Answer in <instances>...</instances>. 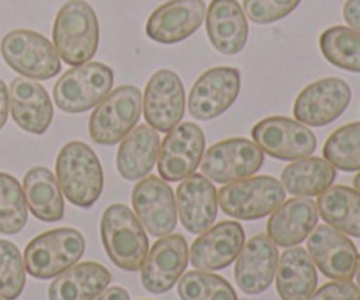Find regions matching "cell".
<instances>
[{
	"label": "cell",
	"instance_id": "cell-25",
	"mask_svg": "<svg viewBox=\"0 0 360 300\" xmlns=\"http://www.w3.org/2000/svg\"><path fill=\"white\" fill-rule=\"evenodd\" d=\"M116 153V167L127 181H141L153 171L160 151V137L150 125H136L122 141Z\"/></svg>",
	"mask_w": 360,
	"mask_h": 300
},
{
	"label": "cell",
	"instance_id": "cell-12",
	"mask_svg": "<svg viewBox=\"0 0 360 300\" xmlns=\"http://www.w3.org/2000/svg\"><path fill=\"white\" fill-rule=\"evenodd\" d=\"M352 88L340 77H323L308 84L294 102V116L306 126H326L348 109Z\"/></svg>",
	"mask_w": 360,
	"mask_h": 300
},
{
	"label": "cell",
	"instance_id": "cell-15",
	"mask_svg": "<svg viewBox=\"0 0 360 300\" xmlns=\"http://www.w3.org/2000/svg\"><path fill=\"white\" fill-rule=\"evenodd\" d=\"M143 112L146 123L157 132H169L185 115V88L174 70L160 69L144 88Z\"/></svg>",
	"mask_w": 360,
	"mask_h": 300
},
{
	"label": "cell",
	"instance_id": "cell-17",
	"mask_svg": "<svg viewBox=\"0 0 360 300\" xmlns=\"http://www.w3.org/2000/svg\"><path fill=\"white\" fill-rule=\"evenodd\" d=\"M308 255L323 276L350 281L357 270L359 253L354 242L330 225H320L308 235Z\"/></svg>",
	"mask_w": 360,
	"mask_h": 300
},
{
	"label": "cell",
	"instance_id": "cell-16",
	"mask_svg": "<svg viewBox=\"0 0 360 300\" xmlns=\"http://www.w3.org/2000/svg\"><path fill=\"white\" fill-rule=\"evenodd\" d=\"M188 263V244L179 234L158 239L141 267V283L150 294L160 295L171 290L185 273Z\"/></svg>",
	"mask_w": 360,
	"mask_h": 300
},
{
	"label": "cell",
	"instance_id": "cell-35",
	"mask_svg": "<svg viewBox=\"0 0 360 300\" xmlns=\"http://www.w3.org/2000/svg\"><path fill=\"white\" fill-rule=\"evenodd\" d=\"M23 256L9 241H0V299L16 300L25 288Z\"/></svg>",
	"mask_w": 360,
	"mask_h": 300
},
{
	"label": "cell",
	"instance_id": "cell-26",
	"mask_svg": "<svg viewBox=\"0 0 360 300\" xmlns=\"http://www.w3.org/2000/svg\"><path fill=\"white\" fill-rule=\"evenodd\" d=\"M274 278L281 300H308L319 285L316 266L302 248H290L280 256Z\"/></svg>",
	"mask_w": 360,
	"mask_h": 300
},
{
	"label": "cell",
	"instance_id": "cell-6",
	"mask_svg": "<svg viewBox=\"0 0 360 300\" xmlns=\"http://www.w3.org/2000/svg\"><path fill=\"white\" fill-rule=\"evenodd\" d=\"M285 188L276 178L255 176L227 183L218 192V206L236 220H260L283 204Z\"/></svg>",
	"mask_w": 360,
	"mask_h": 300
},
{
	"label": "cell",
	"instance_id": "cell-21",
	"mask_svg": "<svg viewBox=\"0 0 360 300\" xmlns=\"http://www.w3.org/2000/svg\"><path fill=\"white\" fill-rule=\"evenodd\" d=\"M176 211L190 234H202L218 214V192L204 174H190L176 190Z\"/></svg>",
	"mask_w": 360,
	"mask_h": 300
},
{
	"label": "cell",
	"instance_id": "cell-1",
	"mask_svg": "<svg viewBox=\"0 0 360 300\" xmlns=\"http://www.w3.org/2000/svg\"><path fill=\"white\" fill-rule=\"evenodd\" d=\"M53 46L67 65L90 62L98 49V18L86 0H67L53 23Z\"/></svg>",
	"mask_w": 360,
	"mask_h": 300
},
{
	"label": "cell",
	"instance_id": "cell-39",
	"mask_svg": "<svg viewBox=\"0 0 360 300\" xmlns=\"http://www.w3.org/2000/svg\"><path fill=\"white\" fill-rule=\"evenodd\" d=\"M9 116V88L0 79V130L4 129Z\"/></svg>",
	"mask_w": 360,
	"mask_h": 300
},
{
	"label": "cell",
	"instance_id": "cell-22",
	"mask_svg": "<svg viewBox=\"0 0 360 300\" xmlns=\"http://www.w3.org/2000/svg\"><path fill=\"white\" fill-rule=\"evenodd\" d=\"M9 109L21 130L42 136L53 123V102L46 88L37 81L18 77L9 86Z\"/></svg>",
	"mask_w": 360,
	"mask_h": 300
},
{
	"label": "cell",
	"instance_id": "cell-37",
	"mask_svg": "<svg viewBox=\"0 0 360 300\" xmlns=\"http://www.w3.org/2000/svg\"><path fill=\"white\" fill-rule=\"evenodd\" d=\"M308 300H360V288L352 281H333L315 290Z\"/></svg>",
	"mask_w": 360,
	"mask_h": 300
},
{
	"label": "cell",
	"instance_id": "cell-20",
	"mask_svg": "<svg viewBox=\"0 0 360 300\" xmlns=\"http://www.w3.org/2000/svg\"><path fill=\"white\" fill-rule=\"evenodd\" d=\"M245 244V230L238 221L211 225L192 244L188 260L197 270H221L238 259Z\"/></svg>",
	"mask_w": 360,
	"mask_h": 300
},
{
	"label": "cell",
	"instance_id": "cell-31",
	"mask_svg": "<svg viewBox=\"0 0 360 300\" xmlns=\"http://www.w3.org/2000/svg\"><path fill=\"white\" fill-rule=\"evenodd\" d=\"M323 58L338 69L360 74V34L350 27H330L320 35Z\"/></svg>",
	"mask_w": 360,
	"mask_h": 300
},
{
	"label": "cell",
	"instance_id": "cell-33",
	"mask_svg": "<svg viewBox=\"0 0 360 300\" xmlns=\"http://www.w3.org/2000/svg\"><path fill=\"white\" fill-rule=\"evenodd\" d=\"M28 220L23 186L14 176L0 172V234H20Z\"/></svg>",
	"mask_w": 360,
	"mask_h": 300
},
{
	"label": "cell",
	"instance_id": "cell-9",
	"mask_svg": "<svg viewBox=\"0 0 360 300\" xmlns=\"http://www.w3.org/2000/svg\"><path fill=\"white\" fill-rule=\"evenodd\" d=\"M264 165V151L245 137L220 141L204 151L200 171L214 183H234L252 178Z\"/></svg>",
	"mask_w": 360,
	"mask_h": 300
},
{
	"label": "cell",
	"instance_id": "cell-32",
	"mask_svg": "<svg viewBox=\"0 0 360 300\" xmlns=\"http://www.w3.org/2000/svg\"><path fill=\"white\" fill-rule=\"evenodd\" d=\"M323 158L345 172L360 171V122L334 130L323 146Z\"/></svg>",
	"mask_w": 360,
	"mask_h": 300
},
{
	"label": "cell",
	"instance_id": "cell-14",
	"mask_svg": "<svg viewBox=\"0 0 360 300\" xmlns=\"http://www.w3.org/2000/svg\"><path fill=\"white\" fill-rule=\"evenodd\" d=\"M134 214L144 230L153 237L172 234L178 223V211L172 188L157 176H146L132 190Z\"/></svg>",
	"mask_w": 360,
	"mask_h": 300
},
{
	"label": "cell",
	"instance_id": "cell-24",
	"mask_svg": "<svg viewBox=\"0 0 360 300\" xmlns=\"http://www.w3.org/2000/svg\"><path fill=\"white\" fill-rule=\"evenodd\" d=\"M319 207L308 197L283 200L267 221V237L280 248H294L308 239L319 223Z\"/></svg>",
	"mask_w": 360,
	"mask_h": 300
},
{
	"label": "cell",
	"instance_id": "cell-30",
	"mask_svg": "<svg viewBox=\"0 0 360 300\" xmlns=\"http://www.w3.org/2000/svg\"><path fill=\"white\" fill-rule=\"evenodd\" d=\"M336 169L326 158L308 157L292 162L281 172V185L295 197H316L333 186Z\"/></svg>",
	"mask_w": 360,
	"mask_h": 300
},
{
	"label": "cell",
	"instance_id": "cell-5",
	"mask_svg": "<svg viewBox=\"0 0 360 300\" xmlns=\"http://www.w3.org/2000/svg\"><path fill=\"white\" fill-rule=\"evenodd\" d=\"M115 72L101 62H86L67 70L55 84L53 100L69 115H81L101 104L112 90Z\"/></svg>",
	"mask_w": 360,
	"mask_h": 300
},
{
	"label": "cell",
	"instance_id": "cell-19",
	"mask_svg": "<svg viewBox=\"0 0 360 300\" xmlns=\"http://www.w3.org/2000/svg\"><path fill=\"white\" fill-rule=\"evenodd\" d=\"M278 267V246L267 235L259 234L245 242L234 267L239 290L260 295L273 285Z\"/></svg>",
	"mask_w": 360,
	"mask_h": 300
},
{
	"label": "cell",
	"instance_id": "cell-7",
	"mask_svg": "<svg viewBox=\"0 0 360 300\" xmlns=\"http://www.w3.org/2000/svg\"><path fill=\"white\" fill-rule=\"evenodd\" d=\"M143 111V95L132 84H122L98 105L88 122L90 137L95 144L112 146L118 144L137 125Z\"/></svg>",
	"mask_w": 360,
	"mask_h": 300
},
{
	"label": "cell",
	"instance_id": "cell-41",
	"mask_svg": "<svg viewBox=\"0 0 360 300\" xmlns=\"http://www.w3.org/2000/svg\"><path fill=\"white\" fill-rule=\"evenodd\" d=\"M354 186H355V190H357V192L360 193V172L357 176H355V179H354Z\"/></svg>",
	"mask_w": 360,
	"mask_h": 300
},
{
	"label": "cell",
	"instance_id": "cell-2",
	"mask_svg": "<svg viewBox=\"0 0 360 300\" xmlns=\"http://www.w3.org/2000/svg\"><path fill=\"white\" fill-rule=\"evenodd\" d=\"M56 181L63 197L77 207H91L104 188L102 165L95 151L81 141L67 143L56 157Z\"/></svg>",
	"mask_w": 360,
	"mask_h": 300
},
{
	"label": "cell",
	"instance_id": "cell-4",
	"mask_svg": "<svg viewBox=\"0 0 360 300\" xmlns=\"http://www.w3.org/2000/svg\"><path fill=\"white\" fill-rule=\"evenodd\" d=\"M83 234L76 228H55L44 232L25 248V270L35 280H53L76 266L84 255Z\"/></svg>",
	"mask_w": 360,
	"mask_h": 300
},
{
	"label": "cell",
	"instance_id": "cell-36",
	"mask_svg": "<svg viewBox=\"0 0 360 300\" xmlns=\"http://www.w3.org/2000/svg\"><path fill=\"white\" fill-rule=\"evenodd\" d=\"M302 0H243V11L252 23L269 25L294 13Z\"/></svg>",
	"mask_w": 360,
	"mask_h": 300
},
{
	"label": "cell",
	"instance_id": "cell-8",
	"mask_svg": "<svg viewBox=\"0 0 360 300\" xmlns=\"http://www.w3.org/2000/svg\"><path fill=\"white\" fill-rule=\"evenodd\" d=\"M0 53L14 72L35 81L51 79L62 70L60 56L49 39L27 28L4 35Z\"/></svg>",
	"mask_w": 360,
	"mask_h": 300
},
{
	"label": "cell",
	"instance_id": "cell-29",
	"mask_svg": "<svg viewBox=\"0 0 360 300\" xmlns=\"http://www.w3.org/2000/svg\"><path fill=\"white\" fill-rule=\"evenodd\" d=\"M319 214L327 225L352 237H360V193L350 186H329L319 195Z\"/></svg>",
	"mask_w": 360,
	"mask_h": 300
},
{
	"label": "cell",
	"instance_id": "cell-3",
	"mask_svg": "<svg viewBox=\"0 0 360 300\" xmlns=\"http://www.w3.org/2000/svg\"><path fill=\"white\" fill-rule=\"evenodd\" d=\"M101 237L105 253L118 269L136 273L150 252L148 235L136 214L123 204H112L101 220Z\"/></svg>",
	"mask_w": 360,
	"mask_h": 300
},
{
	"label": "cell",
	"instance_id": "cell-40",
	"mask_svg": "<svg viewBox=\"0 0 360 300\" xmlns=\"http://www.w3.org/2000/svg\"><path fill=\"white\" fill-rule=\"evenodd\" d=\"M95 300H130V295L122 287H108Z\"/></svg>",
	"mask_w": 360,
	"mask_h": 300
},
{
	"label": "cell",
	"instance_id": "cell-13",
	"mask_svg": "<svg viewBox=\"0 0 360 300\" xmlns=\"http://www.w3.org/2000/svg\"><path fill=\"white\" fill-rule=\"evenodd\" d=\"M241 74L234 67H214L200 74L188 97V111L199 122L224 115L239 97Z\"/></svg>",
	"mask_w": 360,
	"mask_h": 300
},
{
	"label": "cell",
	"instance_id": "cell-11",
	"mask_svg": "<svg viewBox=\"0 0 360 300\" xmlns=\"http://www.w3.org/2000/svg\"><path fill=\"white\" fill-rule=\"evenodd\" d=\"M206 151V137L195 123H179L169 130L158 151V174L164 181L176 183L197 171Z\"/></svg>",
	"mask_w": 360,
	"mask_h": 300
},
{
	"label": "cell",
	"instance_id": "cell-38",
	"mask_svg": "<svg viewBox=\"0 0 360 300\" xmlns=\"http://www.w3.org/2000/svg\"><path fill=\"white\" fill-rule=\"evenodd\" d=\"M343 18L348 27L360 34V0H347L345 2Z\"/></svg>",
	"mask_w": 360,
	"mask_h": 300
},
{
	"label": "cell",
	"instance_id": "cell-10",
	"mask_svg": "<svg viewBox=\"0 0 360 300\" xmlns=\"http://www.w3.org/2000/svg\"><path fill=\"white\" fill-rule=\"evenodd\" d=\"M253 143L276 160L295 162L308 158L316 150V137L301 122L285 116H269L252 130Z\"/></svg>",
	"mask_w": 360,
	"mask_h": 300
},
{
	"label": "cell",
	"instance_id": "cell-34",
	"mask_svg": "<svg viewBox=\"0 0 360 300\" xmlns=\"http://www.w3.org/2000/svg\"><path fill=\"white\" fill-rule=\"evenodd\" d=\"M178 295L181 300H238L227 280L207 270L186 273L179 280Z\"/></svg>",
	"mask_w": 360,
	"mask_h": 300
},
{
	"label": "cell",
	"instance_id": "cell-18",
	"mask_svg": "<svg viewBox=\"0 0 360 300\" xmlns=\"http://www.w3.org/2000/svg\"><path fill=\"white\" fill-rule=\"evenodd\" d=\"M204 18V0H169L150 14L146 35L158 44H178L199 30Z\"/></svg>",
	"mask_w": 360,
	"mask_h": 300
},
{
	"label": "cell",
	"instance_id": "cell-27",
	"mask_svg": "<svg viewBox=\"0 0 360 300\" xmlns=\"http://www.w3.org/2000/svg\"><path fill=\"white\" fill-rule=\"evenodd\" d=\"M111 283V273L95 262H81L67 269L49 287V300H95Z\"/></svg>",
	"mask_w": 360,
	"mask_h": 300
},
{
	"label": "cell",
	"instance_id": "cell-42",
	"mask_svg": "<svg viewBox=\"0 0 360 300\" xmlns=\"http://www.w3.org/2000/svg\"><path fill=\"white\" fill-rule=\"evenodd\" d=\"M355 276H357V283H359V288H360V255H359V260H357V270H355Z\"/></svg>",
	"mask_w": 360,
	"mask_h": 300
},
{
	"label": "cell",
	"instance_id": "cell-23",
	"mask_svg": "<svg viewBox=\"0 0 360 300\" xmlns=\"http://www.w3.org/2000/svg\"><path fill=\"white\" fill-rule=\"evenodd\" d=\"M207 39L221 55H238L248 42L250 27L245 11L236 0H211L206 9Z\"/></svg>",
	"mask_w": 360,
	"mask_h": 300
},
{
	"label": "cell",
	"instance_id": "cell-28",
	"mask_svg": "<svg viewBox=\"0 0 360 300\" xmlns=\"http://www.w3.org/2000/svg\"><path fill=\"white\" fill-rule=\"evenodd\" d=\"M23 193L30 213L37 220L55 223L63 218L65 202L58 181L46 167H32L25 174Z\"/></svg>",
	"mask_w": 360,
	"mask_h": 300
},
{
	"label": "cell",
	"instance_id": "cell-43",
	"mask_svg": "<svg viewBox=\"0 0 360 300\" xmlns=\"http://www.w3.org/2000/svg\"><path fill=\"white\" fill-rule=\"evenodd\" d=\"M0 300H2V299H0Z\"/></svg>",
	"mask_w": 360,
	"mask_h": 300
}]
</instances>
